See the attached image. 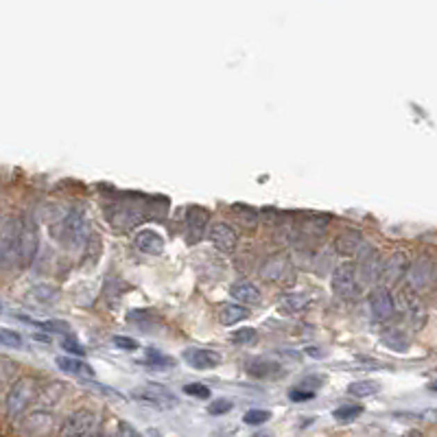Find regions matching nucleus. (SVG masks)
Segmentation results:
<instances>
[{"label": "nucleus", "instance_id": "obj_29", "mask_svg": "<svg viewBox=\"0 0 437 437\" xmlns=\"http://www.w3.org/2000/svg\"><path fill=\"white\" fill-rule=\"evenodd\" d=\"M147 361H149L151 365H156V368H162V370H169V368L175 365V361H173L171 356L158 352L156 348H149V350H147Z\"/></svg>", "mask_w": 437, "mask_h": 437}, {"label": "nucleus", "instance_id": "obj_1", "mask_svg": "<svg viewBox=\"0 0 437 437\" xmlns=\"http://www.w3.org/2000/svg\"><path fill=\"white\" fill-rule=\"evenodd\" d=\"M20 228L22 219L18 217H5L0 225V269L20 265Z\"/></svg>", "mask_w": 437, "mask_h": 437}, {"label": "nucleus", "instance_id": "obj_26", "mask_svg": "<svg viewBox=\"0 0 437 437\" xmlns=\"http://www.w3.org/2000/svg\"><path fill=\"white\" fill-rule=\"evenodd\" d=\"M361 245H363V238H361V234L358 232H345V234H341L339 238H337V247H339V252H343V254H354Z\"/></svg>", "mask_w": 437, "mask_h": 437}, {"label": "nucleus", "instance_id": "obj_44", "mask_svg": "<svg viewBox=\"0 0 437 437\" xmlns=\"http://www.w3.org/2000/svg\"><path fill=\"white\" fill-rule=\"evenodd\" d=\"M402 437H422V433L420 431H406Z\"/></svg>", "mask_w": 437, "mask_h": 437}, {"label": "nucleus", "instance_id": "obj_8", "mask_svg": "<svg viewBox=\"0 0 437 437\" xmlns=\"http://www.w3.org/2000/svg\"><path fill=\"white\" fill-rule=\"evenodd\" d=\"M333 291L341 299H352L356 295V274H354V265L345 263L339 265L333 274Z\"/></svg>", "mask_w": 437, "mask_h": 437}, {"label": "nucleus", "instance_id": "obj_4", "mask_svg": "<svg viewBox=\"0 0 437 437\" xmlns=\"http://www.w3.org/2000/svg\"><path fill=\"white\" fill-rule=\"evenodd\" d=\"M396 306L404 313V318L409 320V324L413 328H422L427 322V311L424 304H422V299L418 295V291H413L409 284L402 286L396 295Z\"/></svg>", "mask_w": 437, "mask_h": 437}, {"label": "nucleus", "instance_id": "obj_35", "mask_svg": "<svg viewBox=\"0 0 437 437\" xmlns=\"http://www.w3.org/2000/svg\"><path fill=\"white\" fill-rule=\"evenodd\" d=\"M232 409V402L230 400H225V398H221V400H215L213 404L208 406V411L213 413V415H221V413H228Z\"/></svg>", "mask_w": 437, "mask_h": 437}, {"label": "nucleus", "instance_id": "obj_12", "mask_svg": "<svg viewBox=\"0 0 437 437\" xmlns=\"http://www.w3.org/2000/svg\"><path fill=\"white\" fill-rule=\"evenodd\" d=\"M433 274H435L433 261L429 258V256H420V258L409 269V286L413 291L427 289V286L431 284V280H433Z\"/></svg>", "mask_w": 437, "mask_h": 437}, {"label": "nucleus", "instance_id": "obj_45", "mask_svg": "<svg viewBox=\"0 0 437 437\" xmlns=\"http://www.w3.org/2000/svg\"><path fill=\"white\" fill-rule=\"evenodd\" d=\"M429 387H431V389H433V391H437V381H435V383H431V385H429Z\"/></svg>", "mask_w": 437, "mask_h": 437}, {"label": "nucleus", "instance_id": "obj_37", "mask_svg": "<svg viewBox=\"0 0 437 437\" xmlns=\"http://www.w3.org/2000/svg\"><path fill=\"white\" fill-rule=\"evenodd\" d=\"M114 343H116V348L127 350V352L138 350V341L131 339V337H114Z\"/></svg>", "mask_w": 437, "mask_h": 437}, {"label": "nucleus", "instance_id": "obj_9", "mask_svg": "<svg viewBox=\"0 0 437 437\" xmlns=\"http://www.w3.org/2000/svg\"><path fill=\"white\" fill-rule=\"evenodd\" d=\"M370 308L374 313V318L379 322L391 320L396 313V299L394 295L389 293L387 286H379V289H374L370 295Z\"/></svg>", "mask_w": 437, "mask_h": 437}, {"label": "nucleus", "instance_id": "obj_23", "mask_svg": "<svg viewBox=\"0 0 437 437\" xmlns=\"http://www.w3.org/2000/svg\"><path fill=\"white\" fill-rule=\"evenodd\" d=\"M308 302H311V299H308L306 295H302V293H286V295H282L280 308H282L284 313L295 315V313H302V311L308 306Z\"/></svg>", "mask_w": 437, "mask_h": 437}, {"label": "nucleus", "instance_id": "obj_47", "mask_svg": "<svg viewBox=\"0 0 437 437\" xmlns=\"http://www.w3.org/2000/svg\"><path fill=\"white\" fill-rule=\"evenodd\" d=\"M0 315H3V304H0Z\"/></svg>", "mask_w": 437, "mask_h": 437}, {"label": "nucleus", "instance_id": "obj_30", "mask_svg": "<svg viewBox=\"0 0 437 437\" xmlns=\"http://www.w3.org/2000/svg\"><path fill=\"white\" fill-rule=\"evenodd\" d=\"M361 411H363V409H361L358 404H343V406H337V409L333 411V418L337 422H350L356 415H361Z\"/></svg>", "mask_w": 437, "mask_h": 437}, {"label": "nucleus", "instance_id": "obj_27", "mask_svg": "<svg viewBox=\"0 0 437 437\" xmlns=\"http://www.w3.org/2000/svg\"><path fill=\"white\" fill-rule=\"evenodd\" d=\"M284 267H286V258H282V256H274L263 269H261V274L267 278V280H280L282 274H284Z\"/></svg>", "mask_w": 437, "mask_h": 437}, {"label": "nucleus", "instance_id": "obj_32", "mask_svg": "<svg viewBox=\"0 0 437 437\" xmlns=\"http://www.w3.org/2000/svg\"><path fill=\"white\" fill-rule=\"evenodd\" d=\"M0 345L7 348H22V337L13 330H0Z\"/></svg>", "mask_w": 437, "mask_h": 437}, {"label": "nucleus", "instance_id": "obj_10", "mask_svg": "<svg viewBox=\"0 0 437 437\" xmlns=\"http://www.w3.org/2000/svg\"><path fill=\"white\" fill-rule=\"evenodd\" d=\"M383 269H385V263L381 258V254L374 249H365V254L361 256L358 261V280L365 284L379 282L383 280Z\"/></svg>", "mask_w": 437, "mask_h": 437}, {"label": "nucleus", "instance_id": "obj_7", "mask_svg": "<svg viewBox=\"0 0 437 437\" xmlns=\"http://www.w3.org/2000/svg\"><path fill=\"white\" fill-rule=\"evenodd\" d=\"M97 415L90 409H79L66 418V422L59 429V437H85L92 431Z\"/></svg>", "mask_w": 437, "mask_h": 437}, {"label": "nucleus", "instance_id": "obj_36", "mask_svg": "<svg viewBox=\"0 0 437 437\" xmlns=\"http://www.w3.org/2000/svg\"><path fill=\"white\" fill-rule=\"evenodd\" d=\"M236 215L240 217V219H243L247 225H249V228H254V225H256V221H258V217H256V213H254V210L252 208H243V206H236Z\"/></svg>", "mask_w": 437, "mask_h": 437}, {"label": "nucleus", "instance_id": "obj_24", "mask_svg": "<svg viewBox=\"0 0 437 437\" xmlns=\"http://www.w3.org/2000/svg\"><path fill=\"white\" fill-rule=\"evenodd\" d=\"M278 370H280V365L274 363V361H267V358H256V361H252V363H247V372L252 376H261V379L278 374Z\"/></svg>", "mask_w": 437, "mask_h": 437}, {"label": "nucleus", "instance_id": "obj_41", "mask_svg": "<svg viewBox=\"0 0 437 437\" xmlns=\"http://www.w3.org/2000/svg\"><path fill=\"white\" fill-rule=\"evenodd\" d=\"M291 400L293 402H302V400H311L313 396H315V391H304V389H293L291 391Z\"/></svg>", "mask_w": 437, "mask_h": 437}, {"label": "nucleus", "instance_id": "obj_5", "mask_svg": "<svg viewBox=\"0 0 437 437\" xmlns=\"http://www.w3.org/2000/svg\"><path fill=\"white\" fill-rule=\"evenodd\" d=\"M131 396L145 404L156 406V409H173V406H177V398L173 391H169L167 387L158 383H147L138 389H133Z\"/></svg>", "mask_w": 437, "mask_h": 437}, {"label": "nucleus", "instance_id": "obj_11", "mask_svg": "<svg viewBox=\"0 0 437 437\" xmlns=\"http://www.w3.org/2000/svg\"><path fill=\"white\" fill-rule=\"evenodd\" d=\"M208 238H210V243H213L223 254H232L236 249V245H238V234L234 232V228H232V225H228V223L210 225Z\"/></svg>", "mask_w": 437, "mask_h": 437}, {"label": "nucleus", "instance_id": "obj_28", "mask_svg": "<svg viewBox=\"0 0 437 437\" xmlns=\"http://www.w3.org/2000/svg\"><path fill=\"white\" fill-rule=\"evenodd\" d=\"M383 343L389 345L394 352H406V348H409V337H406L402 330H391L389 335L383 337Z\"/></svg>", "mask_w": 437, "mask_h": 437}, {"label": "nucleus", "instance_id": "obj_6", "mask_svg": "<svg viewBox=\"0 0 437 437\" xmlns=\"http://www.w3.org/2000/svg\"><path fill=\"white\" fill-rule=\"evenodd\" d=\"M38 247H40L38 223L31 215H24L22 217V228H20V265L22 267H28L33 263Z\"/></svg>", "mask_w": 437, "mask_h": 437}, {"label": "nucleus", "instance_id": "obj_3", "mask_svg": "<svg viewBox=\"0 0 437 437\" xmlns=\"http://www.w3.org/2000/svg\"><path fill=\"white\" fill-rule=\"evenodd\" d=\"M53 228L55 230V236L62 240V243L66 245H79L83 243V238H85V217L81 210H68V213L59 219L57 223H53Z\"/></svg>", "mask_w": 437, "mask_h": 437}, {"label": "nucleus", "instance_id": "obj_40", "mask_svg": "<svg viewBox=\"0 0 437 437\" xmlns=\"http://www.w3.org/2000/svg\"><path fill=\"white\" fill-rule=\"evenodd\" d=\"M62 348H64V350H68L70 354H79V356H83V354H85L83 345H81V343H77V341H72V339H64V341H62Z\"/></svg>", "mask_w": 437, "mask_h": 437}, {"label": "nucleus", "instance_id": "obj_46", "mask_svg": "<svg viewBox=\"0 0 437 437\" xmlns=\"http://www.w3.org/2000/svg\"><path fill=\"white\" fill-rule=\"evenodd\" d=\"M256 437H271V435H269V433H267V435H265V433H261V435H256Z\"/></svg>", "mask_w": 437, "mask_h": 437}, {"label": "nucleus", "instance_id": "obj_17", "mask_svg": "<svg viewBox=\"0 0 437 437\" xmlns=\"http://www.w3.org/2000/svg\"><path fill=\"white\" fill-rule=\"evenodd\" d=\"M53 427V415L49 411H33L31 415H26L24 420V431L28 435H33V437H42V435H47Z\"/></svg>", "mask_w": 437, "mask_h": 437}, {"label": "nucleus", "instance_id": "obj_38", "mask_svg": "<svg viewBox=\"0 0 437 437\" xmlns=\"http://www.w3.org/2000/svg\"><path fill=\"white\" fill-rule=\"evenodd\" d=\"M116 437H142V433H138L135 431L129 422H125V420H120L118 422V435Z\"/></svg>", "mask_w": 437, "mask_h": 437}, {"label": "nucleus", "instance_id": "obj_14", "mask_svg": "<svg viewBox=\"0 0 437 437\" xmlns=\"http://www.w3.org/2000/svg\"><path fill=\"white\" fill-rule=\"evenodd\" d=\"M208 221H210V215L208 210L201 208V206H192L188 208L186 213V230H188V238L190 240H199L208 228Z\"/></svg>", "mask_w": 437, "mask_h": 437}, {"label": "nucleus", "instance_id": "obj_20", "mask_svg": "<svg viewBox=\"0 0 437 437\" xmlns=\"http://www.w3.org/2000/svg\"><path fill=\"white\" fill-rule=\"evenodd\" d=\"M62 396H64V383H49L44 389H40V394H38L40 409L47 411L49 406L57 404Z\"/></svg>", "mask_w": 437, "mask_h": 437}, {"label": "nucleus", "instance_id": "obj_19", "mask_svg": "<svg viewBox=\"0 0 437 437\" xmlns=\"http://www.w3.org/2000/svg\"><path fill=\"white\" fill-rule=\"evenodd\" d=\"M249 318V311L247 306H240V304H223L219 308V322L223 326H234L238 322H243Z\"/></svg>", "mask_w": 437, "mask_h": 437}, {"label": "nucleus", "instance_id": "obj_15", "mask_svg": "<svg viewBox=\"0 0 437 437\" xmlns=\"http://www.w3.org/2000/svg\"><path fill=\"white\" fill-rule=\"evenodd\" d=\"M133 243L142 254H149V256H160L164 252V245H167L156 230H140L135 234Z\"/></svg>", "mask_w": 437, "mask_h": 437}, {"label": "nucleus", "instance_id": "obj_31", "mask_svg": "<svg viewBox=\"0 0 437 437\" xmlns=\"http://www.w3.org/2000/svg\"><path fill=\"white\" fill-rule=\"evenodd\" d=\"M269 418H271V413L265 411V409H249L243 415V422H245V424H249V427H261V424H265Z\"/></svg>", "mask_w": 437, "mask_h": 437}, {"label": "nucleus", "instance_id": "obj_39", "mask_svg": "<svg viewBox=\"0 0 437 437\" xmlns=\"http://www.w3.org/2000/svg\"><path fill=\"white\" fill-rule=\"evenodd\" d=\"M38 326L51 330V333H70V326L64 324V322H44V324H38Z\"/></svg>", "mask_w": 437, "mask_h": 437}, {"label": "nucleus", "instance_id": "obj_25", "mask_svg": "<svg viewBox=\"0 0 437 437\" xmlns=\"http://www.w3.org/2000/svg\"><path fill=\"white\" fill-rule=\"evenodd\" d=\"M379 391H381V383L376 381H356L348 387V394L356 398H368V396L379 394Z\"/></svg>", "mask_w": 437, "mask_h": 437}, {"label": "nucleus", "instance_id": "obj_21", "mask_svg": "<svg viewBox=\"0 0 437 437\" xmlns=\"http://www.w3.org/2000/svg\"><path fill=\"white\" fill-rule=\"evenodd\" d=\"M57 368L64 370L66 374H74V376H92V368L83 361L74 358V356H57Z\"/></svg>", "mask_w": 437, "mask_h": 437}, {"label": "nucleus", "instance_id": "obj_22", "mask_svg": "<svg viewBox=\"0 0 437 437\" xmlns=\"http://www.w3.org/2000/svg\"><path fill=\"white\" fill-rule=\"evenodd\" d=\"M28 297H31L35 304L47 306V304H53L59 299V289H55L51 284H38L28 291Z\"/></svg>", "mask_w": 437, "mask_h": 437}, {"label": "nucleus", "instance_id": "obj_34", "mask_svg": "<svg viewBox=\"0 0 437 437\" xmlns=\"http://www.w3.org/2000/svg\"><path fill=\"white\" fill-rule=\"evenodd\" d=\"M184 391L188 396H197V398H210V389L208 387H204V385H199V383H188L186 387H184Z\"/></svg>", "mask_w": 437, "mask_h": 437}, {"label": "nucleus", "instance_id": "obj_33", "mask_svg": "<svg viewBox=\"0 0 437 437\" xmlns=\"http://www.w3.org/2000/svg\"><path fill=\"white\" fill-rule=\"evenodd\" d=\"M234 343H254L256 341V330L254 328H240L236 333H232Z\"/></svg>", "mask_w": 437, "mask_h": 437}, {"label": "nucleus", "instance_id": "obj_16", "mask_svg": "<svg viewBox=\"0 0 437 437\" xmlns=\"http://www.w3.org/2000/svg\"><path fill=\"white\" fill-rule=\"evenodd\" d=\"M406 267H409V258H406L404 252L391 254L389 261L385 263V269H383V280L389 282V284L398 282L406 274Z\"/></svg>", "mask_w": 437, "mask_h": 437}, {"label": "nucleus", "instance_id": "obj_13", "mask_svg": "<svg viewBox=\"0 0 437 437\" xmlns=\"http://www.w3.org/2000/svg\"><path fill=\"white\" fill-rule=\"evenodd\" d=\"M186 363L195 370H215L221 365V354L215 350H208V348H190L184 352Z\"/></svg>", "mask_w": 437, "mask_h": 437}, {"label": "nucleus", "instance_id": "obj_18", "mask_svg": "<svg viewBox=\"0 0 437 437\" xmlns=\"http://www.w3.org/2000/svg\"><path fill=\"white\" fill-rule=\"evenodd\" d=\"M232 297L236 299V302L243 306H256V304H261V289L256 284L252 282H236L232 284V289H230Z\"/></svg>", "mask_w": 437, "mask_h": 437}, {"label": "nucleus", "instance_id": "obj_2", "mask_svg": "<svg viewBox=\"0 0 437 437\" xmlns=\"http://www.w3.org/2000/svg\"><path fill=\"white\" fill-rule=\"evenodd\" d=\"M40 394L38 389V383L33 379H28V376H24V379H18L16 383L11 385L9 394H7V400H5V406H7V415L9 418H20L26 406L31 404Z\"/></svg>", "mask_w": 437, "mask_h": 437}, {"label": "nucleus", "instance_id": "obj_42", "mask_svg": "<svg viewBox=\"0 0 437 437\" xmlns=\"http://www.w3.org/2000/svg\"><path fill=\"white\" fill-rule=\"evenodd\" d=\"M306 354L313 356V358H322V356H326V352H324L322 348H313V345H311V348H306Z\"/></svg>", "mask_w": 437, "mask_h": 437}, {"label": "nucleus", "instance_id": "obj_43", "mask_svg": "<svg viewBox=\"0 0 437 437\" xmlns=\"http://www.w3.org/2000/svg\"><path fill=\"white\" fill-rule=\"evenodd\" d=\"M147 435H149V437H162V433H160L158 429H149Z\"/></svg>", "mask_w": 437, "mask_h": 437}]
</instances>
